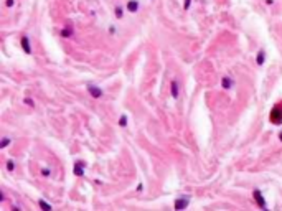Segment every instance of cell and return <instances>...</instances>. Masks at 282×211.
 Returning <instances> with one entry per match:
<instances>
[{"instance_id": "1", "label": "cell", "mask_w": 282, "mask_h": 211, "mask_svg": "<svg viewBox=\"0 0 282 211\" xmlns=\"http://www.w3.org/2000/svg\"><path fill=\"white\" fill-rule=\"evenodd\" d=\"M271 122L272 124H282V106H274L271 111Z\"/></svg>"}, {"instance_id": "2", "label": "cell", "mask_w": 282, "mask_h": 211, "mask_svg": "<svg viewBox=\"0 0 282 211\" xmlns=\"http://www.w3.org/2000/svg\"><path fill=\"white\" fill-rule=\"evenodd\" d=\"M188 205H190V196H188V195H186V196H178V198L175 200L173 208H175L176 211H181V209L188 208Z\"/></svg>"}, {"instance_id": "3", "label": "cell", "mask_w": 282, "mask_h": 211, "mask_svg": "<svg viewBox=\"0 0 282 211\" xmlns=\"http://www.w3.org/2000/svg\"><path fill=\"white\" fill-rule=\"evenodd\" d=\"M88 93H89L91 97L99 99V97H102L104 91H102L101 88H97V86H94V84H88Z\"/></svg>"}, {"instance_id": "4", "label": "cell", "mask_w": 282, "mask_h": 211, "mask_svg": "<svg viewBox=\"0 0 282 211\" xmlns=\"http://www.w3.org/2000/svg\"><path fill=\"white\" fill-rule=\"evenodd\" d=\"M252 196H254V201L257 203V206L259 208H267V205H266V200H264V196H262V193H261V190H254L252 191Z\"/></svg>"}, {"instance_id": "5", "label": "cell", "mask_w": 282, "mask_h": 211, "mask_svg": "<svg viewBox=\"0 0 282 211\" xmlns=\"http://www.w3.org/2000/svg\"><path fill=\"white\" fill-rule=\"evenodd\" d=\"M20 43H22L23 51H25L27 55H31L33 50H31V45H30V38H28L27 35H23V36H22V40H20Z\"/></svg>"}, {"instance_id": "6", "label": "cell", "mask_w": 282, "mask_h": 211, "mask_svg": "<svg viewBox=\"0 0 282 211\" xmlns=\"http://www.w3.org/2000/svg\"><path fill=\"white\" fill-rule=\"evenodd\" d=\"M84 167H86V162H76L74 163V168H73V173L76 176H83L84 175Z\"/></svg>"}, {"instance_id": "7", "label": "cell", "mask_w": 282, "mask_h": 211, "mask_svg": "<svg viewBox=\"0 0 282 211\" xmlns=\"http://www.w3.org/2000/svg\"><path fill=\"white\" fill-rule=\"evenodd\" d=\"M170 93H172V97H173V99H178V94H180L178 79H172V83H170Z\"/></svg>"}, {"instance_id": "8", "label": "cell", "mask_w": 282, "mask_h": 211, "mask_svg": "<svg viewBox=\"0 0 282 211\" xmlns=\"http://www.w3.org/2000/svg\"><path fill=\"white\" fill-rule=\"evenodd\" d=\"M139 7H140V5H139V0H129L127 5H126V8H127L129 13H137Z\"/></svg>"}, {"instance_id": "9", "label": "cell", "mask_w": 282, "mask_h": 211, "mask_svg": "<svg viewBox=\"0 0 282 211\" xmlns=\"http://www.w3.org/2000/svg\"><path fill=\"white\" fill-rule=\"evenodd\" d=\"M221 86H223V89H226V91H229L234 86V79L233 78H229V76H224V78L221 79Z\"/></svg>"}, {"instance_id": "10", "label": "cell", "mask_w": 282, "mask_h": 211, "mask_svg": "<svg viewBox=\"0 0 282 211\" xmlns=\"http://www.w3.org/2000/svg\"><path fill=\"white\" fill-rule=\"evenodd\" d=\"M264 61H266V51L264 50H259V51H257V55H256V63H257V66H262V64H264Z\"/></svg>"}, {"instance_id": "11", "label": "cell", "mask_w": 282, "mask_h": 211, "mask_svg": "<svg viewBox=\"0 0 282 211\" xmlns=\"http://www.w3.org/2000/svg\"><path fill=\"white\" fill-rule=\"evenodd\" d=\"M60 35L63 36V38H71V36L74 35V30H73V27H66V28H63Z\"/></svg>"}, {"instance_id": "12", "label": "cell", "mask_w": 282, "mask_h": 211, "mask_svg": "<svg viewBox=\"0 0 282 211\" xmlns=\"http://www.w3.org/2000/svg\"><path fill=\"white\" fill-rule=\"evenodd\" d=\"M10 143H12V139L10 137H3L2 140H0V148H7Z\"/></svg>"}, {"instance_id": "13", "label": "cell", "mask_w": 282, "mask_h": 211, "mask_svg": "<svg viewBox=\"0 0 282 211\" xmlns=\"http://www.w3.org/2000/svg\"><path fill=\"white\" fill-rule=\"evenodd\" d=\"M127 122H129V119H127V116L126 114H122L121 117H119V127H127Z\"/></svg>"}, {"instance_id": "14", "label": "cell", "mask_w": 282, "mask_h": 211, "mask_svg": "<svg viewBox=\"0 0 282 211\" xmlns=\"http://www.w3.org/2000/svg\"><path fill=\"white\" fill-rule=\"evenodd\" d=\"M114 15H116V18H122L124 17V8L121 5H117L116 8H114Z\"/></svg>"}, {"instance_id": "15", "label": "cell", "mask_w": 282, "mask_h": 211, "mask_svg": "<svg viewBox=\"0 0 282 211\" xmlns=\"http://www.w3.org/2000/svg\"><path fill=\"white\" fill-rule=\"evenodd\" d=\"M38 205H40V208H43V209H46V211L53 209V206H51V205H48V203H46V201H45V200H40V201H38Z\"/></svg>"}, {"instance_id": "16", "label": "cell", "mask_w": 282, "mask_h": 211, "mask_svg": "<svg viewBox=\"0 0 282 211\" xmlns=\"http://www.w3.org/2000/svg\"><path fill=\"white\" fill-rule=\"evenodd\" d=\"M15 168H17V165H15V162L12 160H7V172H15Z\"/></svg>"}, {"instance_id": "17", "label": "cell", "mask_w": 282, "mask_h": 211, "mask_svg": "<svg viewBox=\"0 0 282 211\" xmlns=\"http://www.w3.org/2000/svg\"><path fill=\"white\" fill-rule=\"evenodd\" d=\"M23 102H25L28 107H35V102H33V99H30V97H25V99H23Z\"/></svg>"}, {"instance_id": "18", "label": "cell", "mask_w": 282, "mask_h": 211, "mask_svg": "<svg viewBox=\"0 0 282 211\" xmlns=\"http://www.w3.org/2000/svg\"><path fill=\"white\" fill-rule=\"evenodd\" d=\"M190 5H192V0H185L183 2V10H188Z\"/></svg>"}, {"instance_id": "19", "label": "cell", "mask_w": 282, "mask_h": 211, "mask_svg": "<svg viewBox=\"0 0 282 211\" xmlns=\"http://www.w3.org/2000/svg\"><path fill=\"white\" fill-rule=\"evenodd\" d=\"M41 175H43V176H50V175H51L50 168H41Z\"/></svg>"}, {"instance_id": "20", "label": "cell", "mask_w": 282, "mask_h": 211, "mask_svg": "<svg viewBox=\"0 0 282 211\" xmlns=\"http://www.w3.org/2000/svg\"><path fill=\"white\" fill-rule=\"evenodd\" d=\"M13 3H15V0H7V2H5V5H7L8 8H12V7H13Z\"/></svg>"}, {"instance_id": "21", "label": "cell", "mask_w": 282, "mask_h": 211, "mask_svg": "<svg viewBox=\"0 0 282 211\" xmlns=\"http://www.w3.org/2000/svg\"><path fill=\"white\" fill-rule=\"evenodd\" d=\"M5 200V195H3V191H0V201H3Z\"/></svg>"}, {"instance_id": "22", "label": "cell", "mask_w": 282, "mask_h": 211, "mask_svg": "<svg viewBox=\"0 0 282 211\" xmlns=\"http://www.w3.org/2000/svg\"><path fill=\"white\" fill-rule=\"evenodd\" d=\"M266 3H267V5H272V3H274V0H266Z\"/></svg>"}, {"instance_id": "23", "label": "cell", "mask_w": 282, "mask_h": 211, "mask_svg": "<svg viewBox=\"0 0 282 211\" xmlns=\"http://www.w3.org/2000/svg\"><path fill=\"white\" fill-rule=\"evenodd\" d=\"M279 140H280V142H282V130H280V132H279Z\"/></svg>"}]
</instances>
